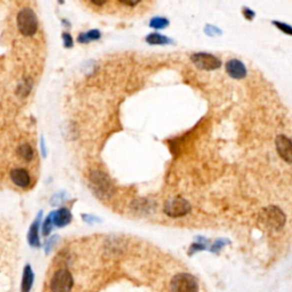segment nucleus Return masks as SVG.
<instances>
[{"instance_id": "1a4fd4ad", "label": "nucleus", "mask_w": 292, "mask_h": 292, "mask_svg": "<svg viewBox=\"0 0 292 292\" xmlns=\"http://www.w3.org/2000/svg\"><path fill=\"white\" fill-rule=\"evenodd\" d=\"M10 180L14 182L16 186L21 188H28L31 185V176L29 172L24 168L16 167L10 170Z\"/></svg>"}, {"instance_id": "aec40b11", "label": "nucleus", "mask_w": 292, "mask_h": 292, "mask_svg": "<svg viewBox=\"0 0 292 292\" xmlns=\"http://www.w3.org/2000/svg\"><path fill=\"white\" fill-rule=\"evenodd\" d=\"M52 225H54V222H52V214H50V216L46 218V220H44V225H42V235H44V236H47V235L52 232Z\"/></svg>"}, {"instance_id": "cd10ccee", "label": "nucleus", "mask_w": 292, "mask_h": 292, "mask_svg": "<svg viewBox=\"0 0 292 292\" xmlns=\"http://www.w3.org/2000/svg\"><path fill=\"white\" fill-rule=\"evenodd\" d=\"M108 0H90V2L95 6H103Z\"/></svg>"}, {"instance_id": "f3484780", "label": "nucleus", "mask_w": 292, "mask_h": 292, "mask_svg": "<svg viewBox=\"0 0 292 292\" xmlns=\"http://www.w3.org/2000/svg\"><path fill=\"white\" fill-rule=\"evenodd\" d=\"M209 244V241L206 240L204 238H198V241L196 243H193L192 246H190V248L188 250V254H196V251H201V250H204L206 249V246Z\"/></svg>"}, {"instance_id": "4be33fe9", "label": "nucleus", "mask_w": 292, "mask_h": 292, "mask_svg": "<svg viewBox=\"0 0 292 292\" xmlns=\"http://www.w3.org/2000/svg\"><path fill=\"white\" fill-rule=\"evenodd\" d=\"M81 217L86 222H89V224H94V222H100V218L95 217V216H90V214H81Z\"/></svg>"}, {"instance_id": "5701e85b", "label": "nucleus", "mask_w": 292, "mask_h": 292, "mask_svg": "<svg viewBox=\"0 0 292 292\" xmlns=\"http://www.w3.org/2000/svg\"><path fill=\"white\" fill-rule=\"evenodd\" d=\"M206 34L208 36H217V34H220V30L217 29V28L212 26H206Z\"/></svg>"}, {"instance_id": "f257e3e1", "label": "nucleus", "mask_w": 292, "mask_h": 292, "mask_svg": "<svg viewBox=\"0 0 292 292\" xmlns=\"http://www.w3.org/2000/svg\"><path fill=\"white\" fill-rule=\"evenodd\" d=\"M16 23H18V31L26 36H34L38 31V18L31 8H23L20 10L16 18Z\"/></svg>"}, {"instance_id": "6e6552de", "label": "nucleus", "mask_w": 292, "mask_h": 292, "mask_svg": "<svg viewBox=\"0 0 292 292\" xmlns=\"http://www.w3.org/2000/svg\"><path fill=\"white\" fill-rule=\"evenodd\" d=\"M275 146L281 159L286 164H292V140L286 135H278L275 138Z\"/></svg>"}, {"instance_id": "423d86ee", "label": "nucleus", "mask_w": 292, "mask_h": 292, "mask_svg": "<svg viewBox=\"0 0 292 292\" xmlns=\"http://www.w3.org/2000/svg\"><path fill=\"white\" fill-rule=\"evenodd\" d=\"M190 209H192V206H190V202L182 198H172V200H168L164 206V212L172 218L186 216L190 212Z\"/></svg>"}, {"instance_id": "6ab92c4d", "label": "nucleus", "mask_w": 292, "mask_h": 292, "mask_svg": "<svg viewBox=\"0 0 292 292\" xmlns=\"http://www.w3.org/2000/svg\"><path fill=\"white\" fill-rule=\"evenodd\" d=\"M272 23H273V26H276L278 29L281 32H283L284 34L292 36V26H290V24L281 22V21H273Z\"/></svg>"}, {"instance_id": "9d476101", "label": "nucleus", "mask_w": 292, "mask_h": 292, "mask_svg": "<svg viewBox=\"0 0 292 292\" xmlns=\"http://www.w3.org/2000/svg\"><path fill=\"white\" fill-rule=\"evenodd\" d=\"M226 72L230 78L243 79L246 76V68L240 60L232 58L226 63Z\"/></svg>"}, {"instance_id": "b1692460", "label": "nucleus", "mask_w": 292, "mask_h": 292, "mask_svg": "<svg viewBox=\"0 0 292 292\" xmlns=\"http://www.w3.org/2000/svg\"><path fill=\"white\" fill-rule=\"evenodd\" d=\"M243 16L248 20V21H252V20L254 18V10H251L250 8H243Z\"/></svg>"}, {"instance_id": "393cba45", "label": "nucleus", "mask_w": 292, "mask_h": 292, "mask_svg": "<svg viewBox=\"0 0 292 292\" xmlns=\"http://www.w3.org/2000/svg\"><path fill=\"white\" fill-rule=\"evenodd\" d=\"M63 40H64V46L66 48H71L73 46V39L68 34H63Z\"/></svg>"}, {"instance_id": "39448f33", "label": "nucleus", "mask_w": 292, "mask_h": 292, "mask_svg": "<svg viewBox=\"0 0 292 292\" xmlns=\"http://www.w3.org/2000/svg\"><path fill=\"white\" fill-rule=\"evenodd\" d=\"M90 182L92 190H94V192L98 196V198H108L113 193L112 182H110L108 177L103 172H92L90 176Z\"/></svg>"}, {"instance_id": "c85d7f7f", "label": "nucleus", "mask_w": 292, "mask_h": 292, "mask_svg": "<svg viewBox=\"0 0 292 292\" xmlns=\"http://www.w3.org/2000/svg\"><path fill=\"white\" fill-rule=\"evenodd\" d=\"M60 4H62V2H63V0H60Z\"/></svg>"}, {"instance_id": "ddd939ff", "label": "nucleus", "mask_w": 292, "mask_h": 292, "mask_svg": "<svg viewBox=\"0 0 292 292\" xmlns=\"http://www.w3.org/2000/svg\"><path fill=\"white\" fill-rule=\"evenodd\" d=\"M34 275L30 265L26 266L23 272V278H22V292H30L32 284H34Z\"/></svg>"}, {"instance_id": "9b49d317", "label": "nucleus", "mask_w": 292, "mask_h": 292, "mask_svg": "<svg viewBox=\"0 0 292 292\" xmlns=\"http://www.w3.org/2000/svg\"><path fill=\"white\" fill-rule=\"evenodd\" d=\"M52 214V222L56 227H64L68 225L72 220V214L70 212V210L66 208H60L58 210H56Z\"/></svg>"}, {"instance_id": "a211bd4d", "label": "nucleus", "mask_w": 292, "mask_h": 292, "mask_svg": "<svg viewBox=\"0 0 292 292\" xmlns=\"http://www.w3.org/2000/svg\"><path fill=\"white\" fill-rule=\"evenodd\" d=\"M169 26V21L167 18H152L151 22H150V26L153 28V29H164Z\"/></svg>"}, {"instance_id": "f03ea898", "label": "nucleus", "mask_w": 292, "mask_h": 292, "mask_svg": "<svg viewBox=\"0 0 292 292\" xmlns=\"http://www.w3.org/2000/svg\"><path fill=\"white\" fill-rule=\"evenodd\" d=\"M262 220L268 228L278 230L286 224V214L278 206H272L262 210Z\"/></svg>"}, {"instance_id": "a878e982", "label": "nucleus", "mask_w": 292, "mask_h": 292, "mask_svg": "<svg viewBox=\"0 0 292 292\" xmlns=\"http://www.w3.org/2000/svg\"><path fill=\"white\" fill-rule=\"evenodd\" d=\"M56 240H58V236H52L50 240H48L47 243H46V249H44V252L46 254H50L52 249V246L55 244V242Z\"/></svg>"}, {"instance_id": "4468645a", "label": "nucleus", "mask_w": 292, "mask_h": 292, "mask_svg": "<svg viewBox=\"0 0 292 292\" xmlns=\"http://www.w3.org/2000/svg\"><path fill=\"white\" fill-rule=\"evenodd\" d=\"M18 156L21 158L23 161L30 162L34 158V148H31L30 144H26V143L20 145L18 148Z\"/></svg>"}, {"instance_id": "dca6fc26", "label": "nucleus", "mask_w": 292, "mask_h": 292, "mask_svg": "<svg viewBox=\"0 0 292 292\" xmlns=\"http://www.w3.org/2000/svg\"><path fill=\"white\" fill-rule=\"evenodd\" d=\"M100 38V32L98 30H90L86 32V34H80L78 36V42H92V40H98Z\"/></svg>"}, {"instance_id": "f8f14e48", "label": "nucleus", "mask_w": 292, "mask_h": 292, "mask_svg": "<svg viewBox=\"0 0 292 292\" xmlns=\"http://www.w3.org/2000/svg\"><path fill=\"white\" fill-rule=\"evenodd\" d=\"M42 214L39 212L38 217L36 218V220L32 222V225L30 227L29 230V235H28V240H29V243L32 246H40V240H39V227H40V222H42Z\"/></svg>"}, {"instance_id": "2eb2a0df", "label": "nucleus", "mask_w": 292, "mask_h": 292, "mask_svg": "<svg viewBox=\"0 0 292 292\" xmlns=\"http://www.w3.org/2000/svg\"><path fill=\"white\" fill-rule=\"evenodd\" d=\"M146 42L151 44H172V40L167 36H161L159 34H151L146 36Z\"/></svg>"}, {"instance_id": "0eeeda50", "label": "nucleus", "mask_w": 292, "mask_h": 292, "mask_svg": "<svg viewBox=\"0 0 292 292\" xmlns=\"http://www.w3.org/2000/svg\"><path fill=\"white\" fill-rule=\"evenodd\" d=\"M190 60H192L194 66L204 71L217 70V68H219L222 66V62L216 58V56L208 54V52H196V54L192 55Z\"/></svg>"}, {"instance_id": "412c9836", "label": "nucleus", "mask_w": 292, "mask_h": 292, "mask_svg": "<svg viewBox=\"0 0 292 292\" xmlns=\"http://www.w3.org/2000/svg\"><path fill=\"white\" fill-rule=\"evenodd\" d=\"M227 243H228V241H226V240H217L212 246L210 251H212V252H219V250H220L225 244H227Z\"/></svg>"}, {"instance_id": "bb28decb", "label": "nucleus", "mask_w": 292, "mask_h": 292, "mask_svg": "<svg viewBox=\"0 0 292 292\" xmlns=\"http://www.w3.org/2000/svg\"><path fill=\"white\" fill-rule=\"evenodd\" d=\"M119 2L121 4H122V5H124V6L134 7V6L138 5V4L140 2V0H119Z\"/></svg>"}, {"instance_id": "20e7f679", "label": "nucleus", "mask_w": 292, "mask_h": 292, "mask_svg": "<svg viewBox=\"0 0 292 292\" xmlns=\"http://www.w3.org/2000/svg\"><path fill=\"white\" fill-rule=\"evenodd\" d=\"M170 289L172 292H198V284L190 274L180 273L172 278Z\"/></svg>"}, {"instance_id": "7ed1b4c3", "label": "nucleus", "mask_w": 292, "mask_h": 292, "mask_svg": "<svg viewBox=\"0 0 292 292\" xmlns=\"http://www.w3.org/2000/svg\"><path fill=\"white\" fill-rule=\"evenodd\" d=\"M50 288L52 292H70L73 288V278L70 272L60 268L52 274Z\"/></svg>"}]
</instances>
